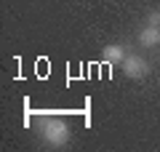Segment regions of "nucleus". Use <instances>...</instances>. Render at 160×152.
I'll return each instance as SVG.
<instances>
[{"instance_id":"obj_1","label":"nucleus","mask_w":160,"mask_h":152,"mask_svg":"<svg viewBox=\"0 0 160 152\" xmlns=\"http://www.w3.org/2000/svg\"><path fill=\"white\" fill-rule=\"evenodd\" d=\"M38 131L51 147H64L69 141V125L62 118H40Z\"/></svg>"},{"instance_id":"obj_2","label":"nucleus","mask_w":160,"mask_h":152,"mask_svg":"<svg viewBox=\"0 0 160 152\" xmlns=\"http://www.w3.org/2000/svg\"><path fill=\"white\" fill-rule=\"evenodd\" d=\"M123 72H126V78H131V80H142V78H147V72H149V64H147V59H142V56H126L123 59Z\"/></svg>"},{"instance_id":"obj_3","label":"nucleus","mask_w":160,"mask_h":152,"mask_svg":"<svg viewBox=\"0 0 160 152\" xmlns=\"http://www.w3.org/2000/svg\"><path fill=\"white\" fill-rule=\"evenodd\" d=\"M139 43H142L144 48H152V45H158V43H160V27L147 24V27L139 32Z\"/></svg>"},{"instance_id":"obj_4","label":"nucleus","mask_w":160,"mask_h":152,"mask_svg":"<svg viewBox=\"0 0 160 152\" xmlns=\"http://www.w3.org/2000/svg\"><path fill=\"white\" fill-rule=\"evenodd\" d=\"M102 56L107 64H123V59H126V48L123 45H107V48L102 51Z\"/></svg>"},{"instance_id":"obj_5","label":"nucleus","mask_w":160,"mask_h":152,"mask_svg":"<svg viewBox=\"0 0 160 152\" xmlns=\"http://www.w3.org/2000/svg\"><path fill=\"white\" fill-rule=\"evenodd\" d=\"M147 24H155V27H160V11H152L147 16Z\"/></svg>"}]
</instances>
